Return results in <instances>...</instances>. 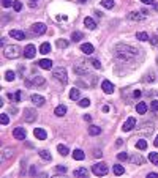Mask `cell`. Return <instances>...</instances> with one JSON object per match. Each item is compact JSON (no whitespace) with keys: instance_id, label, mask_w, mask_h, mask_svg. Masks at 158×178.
Here are the masks:
<instances>
[{"instance_id":"f5cc1de1","label":"cell","mask_w":158,"mask_h":178,"mask_svg":"<svg viewBox=\"0 0 158 178\" xmlns=\"http://www.w3.org/2000/svg\"><path fill=\"white\" fill-rule=\"evenodd\" d=\"M158 43V38L157 36H152V44H157Z\"/></svg>"},{"instance_id":"60d3db41","label":"cell","mask_w":158,"mask_h":178,"mask_svg":"<svg viewBox=\"0 0 158 178\" xmlns=\"http://www.w3.org/2000/svg\"><path fill=\"white\" fill-rule=\"evenodd\" d=\"M14 99H16V103H21V99H22V92L21 90H18L14 93Z\"/></svg>"},{"instance_id":"1f68e13d","label":"cell","mask_w":158,"mask_h":178,"mask_svg":"<svg viewBox=\"0 0 158 178\" xmlns=\"http://www.w3.org/2000/svg\"><path fill=\"white\" fill-rule=\"evenodd\" d=\"M149 161L154 165H158V153H149Z\"/></svg>"},{"instance_id":"836d02e7","label":"cell","mask_w":158,"mask_h":178,"mask_svg":"<svg viewBox=\"0 0 158 178\" xmlns=\"http://www.w3.org/2000/svg\"><path fill=\"white\" fill-rule=\"evenodd\" d=\"M123 172H125L123 165H120V164H116V165H114V174H116V175H123Z\"/></svg>"},{"instance_id":"52a82bcc","label":"cell","mask_w":158,"mask_h":178,"mask_svg":"<svg viewBox=\"0 0 158 178\" xmlns=\"http://www.w3.org/2000/svg\"><path fill=\"white\" fill-rule=\"evenodd\" d=\"M133 128H136V118H134V117H128L127 121L122 126V129L125 131V132H128V131H131Z\"/></svg>"},{"instance_id":"ba28073f","label":"cell","mask_w":158,"mask_h":178,"mask_svg":"<svg viewBox=\"0 0 158 178\" xmlns=\"http://www.w3.org/2000/svg\"><path fill=\"white\" fill-rule=\"evenodd\" d=\"M46 32V25L41 24V22H37V24L32 25V33L33 35H43Z\"/></svg>"},{"instance_id":"7402d4cb","label":"cell","mask_w":158,"mask_h":178,"mask_svg":"<svg viewBox=\"0 0 158 178\" xmlns=\"http://www.w3.org/2000/svg\"><path fill=\"white\" fill-rule=\"evenodd\" d=\"M51 52V44L49 43H43L41 46H40V54H43V55H46Z\"/></svg>"},{"instance_id":"d6a6232c","label":"cell","mask_w":158,"mask_h":178,"mask_svg":"<svg viewBox=\"0 0 158 178\" xmlns=\"http://www.w3.org/2000/svg\"><path fill=\"white\" fill-rule=\"evenodd\" d=\"M13 151H14L13 148H5V150H3V159H10V158H13Z\"/></svg>"},{"instance_id":"f1b7e54d","label":"cell","mask_w":158,"mask_h":178,"mask_svg":"<svg viewBox=\"0 0 158 178\" xmlns=\"http://www.w3.org/2000/svg\"><path fill=\"white\" fill-rule=\"evenodd\" d=\"M136 40H139V41H147L149 40V35L145 32H138L136 33Z\"/></svg>"},{"instance_id":"e0dca14e","label":"cell","mask_w":158,"mask_h":178,"mask_svg":"<svg viewBox=\"0 0 158 178\" xmlns=\"http://www.w3.org/2000/svg\"><path fill=\"white\" fill-rule=\"evenodd\" d=\"M81 51H82L84 54L90 55V54H93V51H95V49H93V46H92L90 43H84L82 46H81Z\"/></svg>"},{"instance_id":"8fae6325","label":"cell","mask_w":158,"mask_h":178,"mask_svg":"<svg viewBox=\"0 0 158 178\" xmlns=\"http://www.w3.org/2000/svg\"><path fill=\"white\" fill-rule=\"evenodd\" d=\"M35 54H37V49L33 44H27L25 49H24V57L25 58H33L35 57Z\"/></svg>"},{"instance_id":"ffe728a7","label":"cell","mask_w":158,"mask_h":178,"mask_svg":"<svg viewBox=\"0 0 158 178\" xmlns=\"http://www.w3.org/2000/svg\"><path fill=\"white\" fill-rule=\"evenodd\" d=\"M75 73H76V74H81V76H86V74L89 73V69H87V66L78 65V66H75Z\"/></svg>"},{"instance_id":"ee69618b","label":"cell","mask_w":158,"mask_h":178,"mask_svg":"<svg viewBox=\"0 0 158 178\" xmlns=\"http://www.w3.org/2000/svg\"><path fill=\"white\" fill-rule=\"evenodd\" d=\"M150 109L154 110V112H158V101H152L150 103Z\"/></svg>"},{"instance_id":"681fc988","label":"cell","mask_w":158,"mask_h":178,"mask_svg":"<svg viewBox=\"0 0 158 178\" xmlns=\"http://www.w3.org/2000/svg\"><path fill=\"white\" fill-rule=\"evenodd\" d=\"M133 96H134V98H139V96H141V90H134V92H133Z\"/></svg>"},{"instance_id":"2e32d148","label":"cell","mask_w":158,"mask_h":178,"mask_svg":"<svg viewBox=\"0 0 158 178\" xmlns=\"http://www.w3.org/2000/svg\"><path fill=\"white\" fill-rule=\"evenodd\" d=\"M38 65H40V68H43V69H51V68H52V60L43 58V60H40V62H38Z\"/></svg>"},{"instance_id":"484cf974","label":"cell","mask_w":158,"mask_h":178,"mask_svg":"<svg viewBox=\"0 0 158 178\" xmlns=\"http://www.w3.org/2000/svg\"><path fill=\"white\" fill-rule=\"evenodd\" d=\"M54 112H55V115H57V117H63L66 114V107H65V106H57Z\"/></svg>"},{"instance_id":"c3c4849f","label":"cell","mask_w":158,"mask_h":178,"mask_svg":"<svg viewBox=\"0 0 158 178\" xmlns=\"http://www.w3.org/2000/svg\"><path fill=\"white\" fill-rule=\"evenodd\" d=\"M93 156H95V158H101V156H103L101 150H95V151H93Z\"/></svg>"},{"instance_id":"5bb4252c","label":"cell","mask_w":158,"mask_h":178,"mask_svg":"<svg viewBox=\"0 0 158 178\" xmlns=\"http://www.w3.org/2000/svg\"><path fill=\"white\" fill-rule=\"evenodd\" d=\"M10 36L16 38V40H25V33L21 30H10Z\"/></svg>"},{"instance_id":"44dd1931","label":"cell","mask_w":158,"mask_h":178,"mask_svg":"<svg viewBox=\"0 0 158 178\" xmlns=\"http://www.w3.org/2000/svg\"><path fill=\"white\" fill-rule=\"evenodd\" d=\"M136 112L141 114V115H144L145 112H147V104L145 103H138L136 104Z\"/></svg>"},{"instance_id":"7c38bea8","label":"cell","mask_w":158,"mask_h":178,"mask_svg":"<svg viewBox=\"0 0 158 178\" xmlns=\"http://www.w3.org/2000/svg\"><path fill=\"white\" fill-rule=\"evenodd\" d=\"M101 90H103L106 95H111L114 92V84H111L109 81H103L101 82Z\"/></svg>"},{"instance_id":"680465c9","label":"cell","mask_w":158,"mask_h":178,"mask_svg":"<svg viewBox=\"0 0 158 178\" xmlns=\"http://www.w3.org/2000/svg\"><path fill=\"white\" fill-rule=\"evenodd\" d=\"M78 2H79V3H86L87 0H78Z\"/></svg>"},{"instance_id":"f546056e","label":"cell","mask_w":158,"mask_h":178,"mask_svg":"<svg viewBox=\"0 0 158 178\" xmlns=\"http://www.w3.org/2000/svg\"><path fill=\"white\" fill-rule=\"evenodd\" d=\"M68 41H66V40H57V41H55V46H57L59 49H65V47H68Z\"/></svg>"},{"instance_id":"8d00e7d4","label":"cell","mask_w":158,"mask_h":178,"mask_svg":"<svg viewBox=\"0 0 158 178\" xmlns=\"http://www.w3.org/2000/svg\"><path fill=\"white\" fill-rule=\"evenodd\" d=\"M70 98L75 99V101H76V99H79V90H78V88H73V90L70 92Z\"/></svg>"},{"instance_id":"74e56055","label":"cell","mask_w":158,"mask_h":178,"mask_svg":"<svg viewBox=\"0 0 158 178\" xmlns=\"http://www.w3.org/2000/svg\"><path fill=\"white\" fill-rule=\"evenodd\" d=\"M0 123H2V125H8L10 123V117L7 114H2V115H0Z\"/></svg>"},{"instance_id":"816d5d0a","label":"cell","mask_w":158,"mask_h":178,"mask_svg":"<svg viewBox=\"0 0 158 178\" xmlns=\"http://www.w3.org/2000/svg\"><path fill=\"white\" fill-rule=\"evenodd\" d=\"M149 178H158V174H155V172H150V174H149Z\"/></svg>"},{"instance_id":"9a60e30c","label":"cell","mask_w":158,"mask_h":178,"mask_svg":"<svg viewBox=\"0 0 158 178\" xmlns=\"http://www.w3.org/2000/svg\"><path fill=\"white\" fill-rule=\"evenodd\" d=\"M144 18H145V16L141 14V13H138V11H131V13L128 14V19H130V21H136V22H138V21H142Z\"/></svg>"},{"instance_id":"7bdbcfd3","label":"cell","mask_w":158,"mask_h":178,"mask_svg":"<svg viewBox=\"0 0 158 178\" xmlns=\"http://www.w3.org/2000/svg\"><path fill=\"white\" fill-rule=\"evenodd\" d=\"M13 8H14V11H21L22 10V3L21 2H13Z\"/></svg>"},{"instance_id":"db71d44e","label":"cell","mask_w":158,"mask_h":178,"mask_svg":"<svg viewBox=\"0 0 158 178\" xmlns=\"http://www.w3.org/2000/svg\"><path fill=\"white\" fill-rule=\"evenodd\" d=\"M84 120H86V121H90V120H92V117H90V115H84Z\"/></svg>"},{"instance_id":"d4e9b609","label":"cell","mask_w":158,"mask_h":178,"mask_svg":"<svg viewBox=\"0 0 158 178\" xmlns=\"http://www.w3.org/2000/svg\"><path fill=\"white\" fill-rule=\"evenodd\" d=\"M40 158L44 159V161H51V159H52V156H51V153L48 151V150H40Z\"/></svg>"},{"instance_id":"9f6ffc18","label":"cell","mask_w":158,"mask_h":178,"mask_svg":"<svg viewBox=\"0 0 158 178\" xmlns=\"http://www.w3.org/2000/svg\"><path fill=\"white\" fill-rule=\"evenodd\" d=\"M103 112H109V106H104V107H103Z\"/></svg>"},{"instance_id":"f6af8a7d","label":"cell","mask_w":158,"mask_h":178,"mask_svg":"<svg viewBox=\"0 0 158 178\" xmlns=\"http://www.w3.org/2000/svg\"><path fill=\"white\" fill-rule=\"evenodd\" d=\"M55 170H57L59 174H66V167H63V165H57Z\"/></svg>"},{"instance_id":"4316f807","label":"cell","mask_w":158,"mask_h":178,"mask_svg":"<svg viewBox=\"0 0 158 178\" xmlns=\"http://www.w3.org/2000/svg\"><path fill=\"white\" fill-rule=\"evenodd\" d=\"M57 151H59V153L62 154V156H66V154L70 153V150L66 148L65 145H62V143H59V145H57Z\"/></svg>"},{"instance_id":"d590c367","label":"cell","mask_w":158,"mask_h":178,"mask_svg":"<svg viewBox=\"0 0 158 178\" xmlns=\"http://www.w3.org/2000/svg\"><path fill=\"white\" fill-rule=\"evenodd\" d=\"M136 148H139V150H145V148H147V142L141 139V140L136 142Z\"/></svg>"},{"instance_id":"9c48e42d","label":"cell","mask_w":158,"mask_h":178,"mask_svg":"<svg viewBox=\"0 0 158 178\" xmlns=\"http://www.w3.org/2000/svg\"><path fill=\"white\" fill-rule=\"evenodd\" d=\"M13 136L18 139V140H25V137H27V132H25V129L24 128H21V126H18V128H14V131H13Z\"/></svg>"},{"instance_id":"83f0119b","label":"cell","mask_w":158,"mask_h":178,"mask_svg":"<svg viewBox=\"0 0 158 178\" xmlns=\"http://www.w3.org/2000/svg\"><path fill=\"white\" fill-rule=\"evenodd\" d=\"M82 38H84V35H82L81 32H73V33H71V40H73V41H76V43H78V41H81Z\"/></svg>"},{"instance_id":"11a10c76","label":"cell","mask_w":158,"mask_h":178,"mask_svg":"<svg viewBox=\"0 0 158 178\" xmlns=\"http://www.w3.org/2000/svg\"><path fill=\"white\" fill-rule=\"evenodd\" d=\"M35 174H37V169L32 167V169H30V175H35Z\"/></svg>"},{"instance_id":"d6986e66","label":"cell","mask_w":158,"mask_h":178,"mask_svg":"<svg viewBox=\"0 0 158 178\" xmlns=\"http://www.w3.org/2000/svg\"><path fill=\"white\" fill-rule=\"evenodd\" d=\"M73 175H75V177H87L89 175V170L86 167H79L76 170H73Z\"/></svg>"},{"instance_id":"7dc6e473","label":"cell","mask_w":158,"mask_h":178,"mask_svg":"<svg viewBox=\"0 0 158 178\" xmlns=\"http://www.w3.org/2000/svg\"><path fill=\"white\" fill-rule=\"evenodd\" d=\"M92 65H93V68H97V69H101V63L98 62V60H92Z\"/></svg>"},{"instance_id":"bcb514c9","label":"cell","mask_w":158,"mask_h":178,"mask_svg":"<svg viewBox=\"0 0 158 178\" xmlns=\"http://www.w3.org/2000/svg\"><path fill=\"white\" fill-rule=\"evenodd\" d=\"M2 5H3V8H8L10 5H13V0H2Z\"/></svg>"},{"instance_id":"3957f363","label":"cell","mask_w":158,"mask_h":178,"mask_svg":"<svg viewBox=\"0 0 158 178\" xmlns=\"http://www.w3.org/2000/svg\"><path fill=\"white\" fill-rule=\"evenodd\" d=\"M52 76L55 77V81L62 82V84H66V82H68V74H66V69L63 68V66H59V68H55L54 73H52Z\"/></svg>"},{"instance_id":"e575fe53","label":"cell","mask_w":158,"mask_h":178,"mask_svg":"<svg viewBox=\"0 0 158 178\" xmlns=\"http://www.w3.org/2000/svg\"><path fill=\"white\" fill-rule=\"evenodd\" d=\"M130 161H131L133 164H142V158L139 156V154H134V156L130 158Z\"/></svg>"},{"instance_id":"30bf717a","label":"cell","mask_w":158,"mask_h":178,"mask_svg":"<svg viewBox=\"0 0 158 178\" xmlns=\"http://www.w3.org/2000/svg\"><path fill=\"white\" fill-rule=\"evenodd\" d=\"M30 101L35 104L37 107H41V106H44V103H46V99H44L41 95H37L35 93V95H32V96H30Z\"/></svg>"},{"instance_id":"6da1fadb","label":"cell","mask_w":158,"mask_h":178,"mask_svg":"<svg viewBox=\"0 0 158 178\" xmlns=\"http://www.w3.org/2000/svg\"><path fill=\"white\" fill-rule=\"evenodd\" d=\"M114 55L122 62H131L139 55V49L130 46V44H117L114 47Z\"/></svg>"},{"instance_id":"8992f818","label":"cell","mask_w":158,"mask_h":178,"mask_svg":"<svg viewBox=\"0 0 158 178\" xmlns=\"http://www.w3.org/2000/svg\"><path fill=\"white\" fill-rule=\"evenodd\" d=\"M22 115H24V120L27 121V123H33V121L37 120V112H35V109H32V107H27L24 109V112H22Z\"/></svg>"},{"instance_id":"ac0fdd59","label":"cell","mask_w":158,"mask_h":178,"mask_svg":"<svg viewBox=\"0 0 158 178\" xmlns=\"http://www.w3.org/2000/svg\"><path fill=\"white\" fill-rule=\"evenodd\" d=\"M84 25H86L89 30H95V29H97V24H95V21L92 18H86V19H84Z\"/></svg>"},{"instance_id":"5b68a950","label":"cell","mask_w":158,"mask_h":178,"mask_svg":"<svg viewBox=\"0 0 158 178\" xmlns=\"http://www.w3.org/2000/svg\"><path fill=\"white\" fill-rule=\"evenodd\" d=\"M44 82H46V79H44L43 76H32L29 81H25V85L27 87H30V85L41 87V85H44Z\"/></svg>"},{"instance_id":"7a4b0ae2","label":"cell","mask_w":158,"mask_h":178,"mask_svg":"<svg viewBox=\"0 0 158 178\" xmlns=\"http://www.w3.org/2000/svg\"><path fill=\"white\" fill-rule=\"evenodd\" d=\"M21 54H24V51H21L19 46H14V44H11V46H7V47H5V57L10 58V60L21 57Z\"/></svg>"},{"instance_id":"603a6c76","label":"cell","mask_w":158,"mask_h":178,"mask_svg":"<svg viewBox=\"0 0 158 178\" xmlns=\"http://www.w3.org/2000/svg\"><path fill=\"white\" fill-rule=\"evenodd\" d=\"M73 158H75L76 161H82L84 158H86V154H84L82 150H75V151H73Z\"/></svg>"},{"instance_id":"4fadbf2b","label":"cell","mask_w":158,"mask_h":178,"mask_svg":"<svg viewBox=\"0 0 158 178\" xmlns=\"http://www.w3.org/2000/svg\"><path fill=\"white\" fill-rule=\"evenodd\" d=\"M33 134H35L37 139H40V140H44V139L48 137V132L43 129V128H35L33 129Z\"/></svg>"},{"instance_id":"b9f144b4","label":"cell","mask_w":158,"mask_h":178,"mask_svg":"<svg viewBox=\"0 0 158 178\" xmlns=\"http://www.w3.org/2000/svg\"><path fill=\"white\" fill-rule=\"evenodd\" d=\"M117 158H118V161H125V159H128V154L125 151H122V153L117 154Z\"/></svg>"},{"instance_id":"f907efd6","label":"cell","mask_w":158,"mask_h":178,"mask_svg":"<svg viewBox=\"0 0 158 178\" xmlns=\"http://www.w3.org/2000/svg\"><path fill=\"white\" fill-rule=\"evenodd\" d=\"M142 3H145V5H154V0H141Z\"/></svg>"},{"instance_id":"4dcf8cb0","label":"cell","mask_w":158,"mask_h":178,"mask_svg":"<svg viewBox=\"0 0 158 178\" xmlns=\"http://www.w3.org/2000/svg\"><path fill=\"white\" fill-rule=\"evenodd\" d=\"M101 7H104V8H114V0H101Z\"/></svg>"},{"instance_id":"cb8c5ba5","label":"cell","mask_w":158,"mask_h":178,"mask_svg":"<svg viewBox=\"0 0 158 178\" xmlns=\"http://www.w3.org/2000/svg\"><path fill=\"white\" fill-rule=\"evenodd\" d=\"M101 132V128H98V126H95V125H92V126H89V134L90 136H98Z\"/></svg>"},{"instance_id":"f35d334b","label":"cell","mask_w":158,"mask_h":178,"mask_svg":"<svg viewBox=\"0 0 158 178\" xmlns=\"http://www.w3.org/2000/svg\"><path fill=\"white\" fill-rule=\"evenodd\" d=\"M5 79L7 81H14V71H7V73H5Z\"/></svg>"},{"instance_id":"277c9868","label":"cell","mask_w":158,"mask_h":178,"mask_svg":"<svg viewBox=\"0 0 158 178\" xmlns=\"http://www.w3.org/2000/svg\"><path fill=\"white\" fill-rule=\"evenodd\" d=\"M92 172H93V175H97V177H103L109 172V167L104 162H98V164L92 165Z\"/></svg>"},{"instance_id":"6f0895ef","label":"cell","mask_w":158,"mask_h":178,"mask_svg":"<svg viewBox=\"0 0 158 178\" xmlns=\"http://www.w3.org/2000/svg\"><path fill=\"white\" fill-rule=\"evenodd\" d=\"M154 145H155V147H158V136H157V139H155V142H154Z\"/></svg>"},{"instance_id":"ab89813d","label":"cell","mask_w":158,"mask_h":178,"mask_svg":"<svg viewBox=\"0 0 158 178\" xmlns=\"http://www.w3.org/2000/svg\"><path fill=\"white\" fill-rule=\"evenodd\" d=\"M79 106H81V107H89V106H90V99H87V98L81 99V101H79Z\"/></svg>"}]
</instances>
